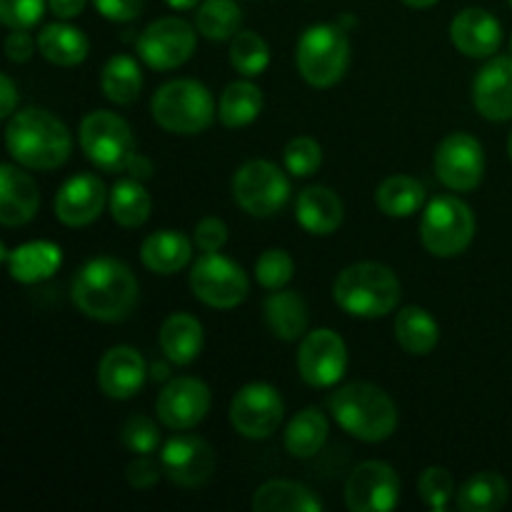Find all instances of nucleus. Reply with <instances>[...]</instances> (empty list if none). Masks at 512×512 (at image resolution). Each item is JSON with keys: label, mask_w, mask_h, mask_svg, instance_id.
<instances>
[{"label": "nucleus", "mask_w": 512, "mask_h": 512, "mask_svg": "<svg viewBox=\"0 0 512 512\" xmlns=\"http://www.w3.org/2000/svg\"><path fill=\"white\" fill-rule=\"evenodd\" d=\"M138 278L115 258H93L73 278V303L80 313L100 323H118L133 313L138 303Z\"/></svg>", "instance_id": "nucleus-1"}, {"label": "nucleus", "mask_w": 512, "mask_h": 512, "mask_svg": "<svg viewBox=\"0 0 512 512\" xmlns=\"http://www.w3.org/2000/svg\"><path fill=\"white\" fill-rule=\"evenodd\" d=\"M10 158L30 170H55L70 158L73 140L68 128L43 108H25L10 115L5 128Z\"/></svg>", "instance_id": "nucleus-2"}, {"label": "nucleus", "mask_w": 512, "mask_h": 512, "mask_svg": "<svg viewBox=\"0 0 512 512\" xmlns=\"http://www.w3.org/2000/svg\"><path fill=\"white\" fill-rule=\"evenodd\" d=\"M335 423L363 443L388 440L398 428V408L383 388L373 383H350L330 398Z\"/></svg>", "instance_id": "nucleus-3"}, {"label": "nucleus", "mask_w": 512, "mask_h": 512, "mask_svg": "<svg viewBox=\"0 0 512 512\" xmlns=\"http://www.w3.org/2000/svg\"><path fill=\"white\" fill-rule=\"evenodd\" d=\"M400 280L383 263H355L338 275L333 298L353 318H383L400 303Z\"/></svg>", "instance_id": "nucleus-4"}, {"label": "nucleus", "mask_w": 512, "mask_h": 512, "mask_svg": "<svg viewBox=\"0 0 512 512\" xmlns=\"http://www.w3.org/2000/svg\"><path fill=\"white\" fill-rule=\"evenodd\" d=\"M155 123L175 135H198L208 130L215 120V100L203 83L190 78L170 80L160 85L153 95Z\"/></svg>", "instance_id": "nucleus-5"}, {"label": "nucleus", "mask_w": 512, "mask_h": 512, "mask_svg": "<svg viewBox=\"0 0 512 512\" xmlns=\"http://www.w3.org/2000/svg\"><path fill=\"white\" fill-rule=\"evenodd\" d=\"M295 63L305 83L313 88H330L340 83L350 63V43L343 25H310L298 40Z\"/></svg>", "instance_id": "nucleus-6"}, {"label": "nucleus", "mask_w": 512, "mask_h": 512, "mask_svg": "<svg viewBox=\"0 0 512 512\" xmlns=\"http://www.w3.org/2000/svg\"><path fill=\"white\" fill-rule=\"evenodd\" d=\"M475 238V215L468 203L455 195H438L420 220V240L435 258H455Z\"/></svg>", "instance_id": "nucleus-7"}, {"label": "nucleus", "mask_w": 512, "mask_h": 512, "mask_svg": "<svg viewBox=\"0 0 512 512\" xmlns=\"http://www.w3.org/2000/svg\"><path fill=\"white\" fill-rule=\"evenodd\" d=\"M80 148L85 158L105 173L128 170L130 160L138 153L130 125L110 110H95L85 115L80 123Z\"/></svg>", "instance_id": "nucleus-8"}, {"label": "nucleus", "mask_w": 512, "mask_h": 512, "mask_svg": "<svg viewBox=\"0 0 512 512\" xmlns=\"http://www.w3.org/2000/svg\"><path fill=\"white\" fill-rule=\"evenodd\" d=\"M233 198L253 218H270L290 200V180L270 160H250L235 173Z\"/></svg>", "instance_id": "nucleus-9"}, {"label": "nucleus", "mask_w": 512, "mask_h": 512, "mask_svg": "<svg viewBox=\"0 0 512 512\" xmlns=\"http://www.w3.org/2000/svg\"><path fill=\"white\" fill-rule=\"evenodd\" d=\"M190 288L200 303L228 310L248 298L250 283L238 263L220 253H205L190 270Z\"/></svg>", "instance_id": "nucleus-10"}, {"label": "nucleus", "mask_w": 512, "mask_h": 512, "mask_svg": "<svg viewBox=\"0 0 512 512\" xmlns=\"http://www.w3.org/2000/svg\"><path fill=\"white\" fill-rule=\"evenodd\" d=\"M285 415L283 398L268 383H250L233 398L230 423L243 438L265 440L280 428Z\"/></svg>", "instance_id": "nucleus-11"}, {"label": "nucleus", "mask_w": 512, "mask_h": 512, "mask_svg": "<svg viewBox=\"0 0 512 512\" xmlns=\"http://www.w3.org/2000/svg\"><path fill=\"white\" fill-rule=\"evenodd\" d=\"M348 368V348L335 330L318 328L305 333L298 350L300 378L313 388H333Z\"/></svg>", "instance_id": "nucleus-12"}, {"label": "nucleus", "mask_w": 512, "mask_h": 512, "mask_svg": "<svg viewBox=\"0 0 512 512\" xmlns=\"http://www.w3.org/2000/svg\"><path fill=\"white\" fill-rule=\"evenodd\" d=\"M485 173V153L480 140L468 133H450L435 150V175L445 188L470 193Z\"/></svg>", "instance_id": "nucleus-13"}, {"label": "nucleus", "mask_w": 512, "mask_h": 512, "mask_svg": "<svg viewBox=\"0 0 512 512\" xmlns=\"http://www.w3.org/2000/svg\"><path fill=\"white\" fill-rule=\"evenodd\" d=\"M193 25L180 18H160L150 23L138 38V53L153 70H175L195 53Z\"/></svg>", "instance_id": "nucleus-14"}, {"label": "nucleus", "mask_w": 512, "mask_h": 512, "mask_svg": "<svg viewBox=\"0 0 512 512\" xmlns=\"http://www.w3.org/2000/svg\"><path fill=\"white\" fill-rule=\"evenodd\" d=\"M345 503L353 512H390L400 503V478L388 463L368 460L350 473Z\"/></svg>", "instance_id": "nucleus-15"}, {"label": "nucleus", "mask_w": 512, "mask_h": 512, "mask_svg": "<svg viewBox=\"0 0 512 512\" xmlns=\"http://www.w3.org/2000/svg\"><path fill=\"white\" fill-rule=\"evenodd\" d=\"M165 478L178 488H200L215 473V450L198 435H175L160 453Z\"/></svg>", "instance_id": "nucleus-16"}, {"label": "nucleus", "mask_w": 512, "mask_h": 512, "mask_svg": "<svg viewBox=\"0 0 512 512\" xmlns=\"http://www.w3.org/2000/svg\"><path fill=\"white\" fill-rule=\"evenodd\" d=\"M210 388L198 378H173L158 395V418L170 430H190L208 415Z\"/></svg>", "instance_id": "nucleus-17"}, {"label": "nucleus", "mask_w": 512, "mask_h": 512, "mask_svg": "<svg viewBox=\"0 0 512 512\" xmlns=\"http://www.w3.org/2000/svg\"><path fill=\"white\" fill-rule=\"evenodd\" d=\"M105 185L98 175L80 173L70 178L55 195V218L70 228H83L100 218L105 208Z\"/></svg>", "instance_id": "nucleus-18"}, {"label": "nucleus", "mask_w": 512, "mask_h": 512, "mask_svg": "<svg viewBox=\"0 0 512 512\" xmlns=\"http://www.w3.org/2000/svg\"><path fill=\"white\" fill-rule=\"evenodd\" d=\"M145 358L130 345H115L98 365V385L108 398L130 400L145 385Z\"/></svg>", "instance_id": "nucleus-19"}, {"label": "nucleus", "mask_w": 512, "mask_h": 512, "mask_svg": "<svg viewBox=\"0 0 512 512\" xmlns=\"http://www.w3.org/2000/svg\"><path fill=\"white\" fill-rule=\"evenodd\" d=\"M453 45L468 58H490L503 43V25L483 8L460 10L450 25Z\"/></svg>", "instance_id": "nucleus-20"}, {"label": "nucleus", "mask_w": 512, "mask_h": 512, "mask_svg": "<svg viewBox=\"0 0 512 512\" xmlns=\"http://www.w3.org/2000/svg\"><path fill=\"white\" fill-rule=\"evenodd\" d=\"M475 108L483 118L503 123L512 118V58H493L473 83Z\"/></svg>", "instance_id": "nucleus-21"}, {"label": "nucleus", "mask_w": 512, "mask_h": 512, "mask_svg": "<svg viewBox=\"0 0 512 512\" xmlns=\"http://www.w3.org/2000/svg\"><path fill=\"white\" fill-rule=\"evenodd\" d=\"M38 205L40 193L33 178L10 163L0 165V223L5 228L30 223L38 213Z\"/></svg>", "instance_id": "nucleus-22"}, {"label": "nucleus", "mask_w": 512, "mask_h": 512, "mask_svg": "<svg viewBox=\"0 0 512 512\" xmlns=\"http://www.w3.org/2000/svg\"><path fill=\"white\" fill-rule=\"evenodd\" d=\"M3 260L8 265L13 280L23 285L40 283L53 278L55 270L63 263V250L50 240H33V243L18 245L15 250L3 248Z\"/></svg>", "instance_id": "nucleus-23"}, {"label": "nucleus", "mask_w": 512, "mask_h": 512, "mask_svg": "<svg viewBox=\"0 0 512 512\" xmlns=\"http://www.w3.org/2000/svg\"><path fill=\"white\" fill-rule=\"evenodd\" d=\"M295 218L310 235H330L343 223V200L325 185H310L300 190Z\"/></svg>", "instance_id": "nucleus-24"}, {"label": "nucleus", "mask_w": 512, "mask_h": 512, "mask_svg": "<svg viewBox=\"0 0 512 512\" xmlns=\"http://www.w3.org/2000/svg\"><path fill=\"white\" fill-rule=\"evenodd\" d=\"M140 258H143L145 268L153 273L175 275L193 258V243L178 230H158L145 238Z\"/></svg>", "instance_id": "nucleus-25"}, {"label": "nucleus", "mask_w": 512, "mask_h": 512, "mask_svg": "<svg viewBox=\"0 0 512 512\" xmlns=\"http://www.w3.org/2000/svg\"><path fill=\"white\" fill-rule=\"evenodd\" d=\"M263 310L270 333H273L275 338L285 340V343L298 340L300 335H305V330H308V305H305V300L300 298L298 293H293V290H273V293L268 295V300H265Z\"/></svg>", "instance_id": "nucleus-26"}, {"label": "nucleus", "mask_w": 512, "mask_h": 512, "mask_svg": "<svg viewBox=\"0 0 512 512\" xmlns=\"http://www.w3.org/2000/svg\"><path fill=\"white\" fill-rule=\"evenodd\" d=\"M323 500L293 480H268L253 495L255 512H320Z\"/></svg>", "instance_id": "nucleus-27"}, {"label": "nucleus", "mask_w": 512, "mask_h": 512, "mask_svg": "<svg viewBox=\"0 0 512 512\" xmlns=\"http://www.w3.org/2000/svg\"><path fill=\"white\" fill-rule=\"evenodd\" d=\"M160 350L175 365H190L203 350V325L188 313H173L160 328Z\"/></svg>", "instance_id": "nucleus-28"}, {"label": "nucleus", "mask_w": 512, "mask_h": 512, "mask_svg": "<svg viewBox=\"0 0 512 512\" xmlns=\"http://www.w3.org/2000/svg\"><path fill=\"white\" fill-rule=\"evenodd\" d=\"M395 338L410 355H428L440 340V325L433 315L418 305H408L395 315Z\"/></svg>", "instance_id": "nucleus-29"}, {"label": "nucleus", "mask_w": 512, "mask_h": 512, "mask_svg": "<svg viewBox=\"0 0 512 512\" xmlns=\"http://www.w3.org/2000/svg\"><path fill=\"white\" fill-rule=\"evenodd\" d=\"M38 48L45 60L70 68V65H78L88 58L90 43L83 30L73 28L68 23H50L40 30Z\"/></svg>", "instance_id": "nucleus-30"}, {"label": "nucleus", "mask_w": 512, "mask_h": 512, "mask_svg": "<svg viewBox=\"0 0 512 512\" xmlns=\"http://www.w3.org/2000/svg\"><path fill=\"white\" fill-rule=\"evenodd\" d=\"M328 418L318 408H305L285 428V448L293 458H313L328 440Z\"/></svg>", "instance_id": "nucleus-31"}, {"label": "nucleus", "mask_w": 512, "mask_h": 512, "mask_svg": "<svg viewBox=\"0 0 512 512\" xmlns=\"http://www.w3.org/2000/svg\"><path fill=\"white\" fill-rule=\"evenodd\" d=\"M425 200V188L410 175H390L375 190V203L390 218H408L418 213Z\"/></svg>", "instance_id": "nucleus-32"}, {"label": "nucleus", "mask_w": 512, "mask_h": 512, "mask_svg": "<svg viewBox=\"0 0 512 512\" xmlns=\"http://www.w3.org/2000/svg\"><path fill=\"white\" fill-rule=\"evenodd\" d=\"M263 110V90L250 80H235L220 95V123L225 128H243L250 125Z\"/></svg>", "instance_id": "nucleus-33"}, {"label": "nucleus", "mask_w": 512, "mask_h": 512, "mask_svg": "<svg viewBox=\"0 0 512 512\" xmlns=\"http://www.w3.org/2000/svg\"><path fill=\"white\" fill-rule=\"evenodd\" d=\"M508 483L498 473H478L465 480L458 493V508L463 512H495L508 503Z\"/></svg>", "instance_id": "nucleus-34"}, {"label": "nucleus", "mask_w": 512, "mask_h": 512, "mask_svg": "<svg viewBox=\"0 0 512 512\" xmlns=\"http://www.w3.org/2000/svg\"><path fill=\"white\" fill-rule=\"evenodd\" d=\"M100 85H103L105 98L118 105H130L138 100L140 90H143V75L130 55H113L105 63Z\"/></svg>", "instance_id": "nucleus-35"}, {"label": "nucleus", "mask_w": 512, "mask_h": 512, "mask_svg": "<svg viewBox=\"0 0 512 512\" xmlns=\"http://www.w3.org/2000/svg\"><path fill=\"white\" fill-rule=\"evenodd\" d=\"M150 200L148 190L138 180H120L110 190V215L123 228H138L150 218Z\"/></svg>", "instance_id": "nucleus-36"}, {"label": "nucleus", "mask_w": 512, "mask_h": 512, "mask_svg": "<svg viewBox=\"0 0 512 512\" xmlns=\"http://www.w3.org/2000/svg\"><path fill=\"white\" fill-rule=\"evenodd\" d=\"M243 23V10L235 0H203L195 13V28L208 40L235 38Z\"/></svg>", "instance_id": "nucleus-37"}, {"label": "nucleus", "mask_w": 512, "mask_h": 512, "mask_svg": "<svg viewBox=\"0 0 512 512\" xmlns=\"http://www.w3.org/2000/svg\"><path fill=\"white\" fill-rule=\"evenodd\" d=\"M230 63L245 78H255L270 65V48L253 30H240L230 43Z\"/></svg>", "instance_id": "nucleus-38"}, {"label": "nucleus", "mask_w": 512, "mask_h": 512, "mask_svg": "<svg viewBox=\"0 0 512 512\" xmlns=\"http://www.w3.org/2000/svg\"><path fill=\"white\" fill-rule=\"evenodd\" d=\"M418 493L430 510L443 512L450 505L455 493L453 475L445 468H440V465H430V468H425L423 473H420Z\"/></svg>", "instance_id": "nucleus-39"}, {"label": "nucleus", "mask_w": 512, "mask_h": 512, "mask_svg": "<svg viewBox=\"0 0 512 512\" xmlns=\"http://www.w3.org/2000/svg\"><path fill=\"white\" fill-rule=\"evenodd\" d=\"M283 160L288 173H293L295 178H308L323 163V148H320L318 140L300 135V138H293L285 145Z\"/></svg>", "instance_id": "nucleus-40"}, {"label": "nucleus", "mask_w": 512, "mask_h": 512, "mask_svg": "<svg viewBox=\"0 0 512 512\" xmlns=\"http://www.w3.org/2000/svg\"><path fill=\"white\" fill-rule=\"evenodd\" d=\"M293 273H295L293 258H290L285 250H278V248L265 250V253L258 258V263H255V278H258V283L268 290L285 288V285L293 280Z\"/></svg>", "instance_id": "nucleus-41"}, {"label": "nucleus", "mask_w": 512, "mask_h": 512, "mask_svg": "<svg viewBox=\"0 0 512 512\" xmlns=\"http://www.w3.org/2000/svg\"><path fill=\"white\" fill-rule=\"evenodd\" d=\"M120 440H123V445L130 453L150 455L160 445L158 425L150 418H145V415H130L123 423V428H120Z\"/></svg>", "instance_id": "nucleus-42"}, {"label": "nucleus", "mask_w": 512, "mask_h": 512, "mask_svg": "<svg viewBox=\"0 0 512 512\" xmlns=\"http://www.w3.org/2000/svg\"><path fill=\"white\" fill-rule=\"evenodd\" d=\"M45 13V0H0V20L10 30H28Z\"/></svg>", "instance_id": "nucleus-43"}, {"label": "nucleus", "mask_w": 512, "mask_h": 512, "mask_svg": "<svg viewBox=\"0 0 512 512\" xmlns=\"http://www.w3.org/2000/svg\"><path fill=\"white\" fill-rule=\"evenodd\" d=\"M160 475H165L163 465L150 460V455H135L128 468H125V478H128L130 488L135 490L153 488L160 480Z\"/></svg>", "instance_id": "nucleus-44"}, {"label": "nucleus", "mask_w": 512, "mask_h": 512, "mask_svg": "<svg viewBox=\"0 0 512 512\" xmlns=\"http://www.w3.org/2000/svg\"><path fill=\"white\" fill-rule=\"evenodd\" d=\"M193 238L203 253H220L228 243V225L220 218H205L195 225Z\"/></svg>", "instance_id": "nucleus-45"}, {"label": "nucleus", "mask_w": 512, "mask_h": 512, "mask_svg": "<svg viewBox=\"0 0 512 512\" xmlns=\"http://www.w3.org/2000/svg\"><path fill=\"white\" fill-rule=\"evenodd\" d=\"M93 5L113 23H130L143 13V0H93Z\"/></svg>", "instance_id": "nucleus-46"}, {"label": "nucleus", "mask_w": 512, "mask_h": 512, "mask_svg": "<svg viewBox=\"0 0 512 512\" xmlns=\"http://www.w3.org/2000/svg\"><path fill=\"white\" fill-rule=\"evenodd\" d=\"M5 55H8L13 63H25V60L33 58V38H30L25 30H13V33L5 38Z\"/></svg>", "instance_id": "nucleus-47"}, {"label": "nucleus", "mask_w": 512, "mask_h": 512, "mask_svg": "<svg viewBox=\"0 0 512 512\" xmlns=\"http://www.w3.org/2000/svg\"><path fill=\"white\" fill-rule=\"evenodd\" d=\"M0 98H3V105H0V118H10L15 113V103H18V90H15L13 80L8 75H0Z\"/></svg>", "instance_id": "nucleus-48"}, {"label": "nucleus", "mask_w": 512, "mask_h": 512, "mask_svg": "<svg viewBox=\"0 0 512 512\" xmlns=\"http://www.w3.org/2000/svg\"><path fill=\"white\" fill-rule=\"evenodd\" d=\"M48 5L58 18H75L83 13L85 0H48Z\"/></svg>", "instance_id": "nucleus-49"}, {"label": "nucleus", "mask_w": 512, "mask_h": 512, "mask_svg": "<svg viewBox=\"0 0 512 512\" xmlns=\"http://www.w3.org/2000/svg\"><path fill=\"white\" fill-rule=\"evenodd\" d=\"M128 173L133 175V178L145 180V178H150V175H153V163H150L145 155L135 153L133 160H130V165H128Z\"/></svg>", "instance_id": "nucleus-50"}, {"label": "nucleus", "mask_w": 512, "mask_h": 512, "mask_svg": "<svg viewBox=\"0 0 512 512\" xmlns=\"http://www.w3.org/2000/svg\"><path fill=\"white\" fill-rule=\"evenodd\" d=\"M165 3H168L170 8H175V10H190V8H195V5H198V0H165Z\"/></svg>", "instance_id": "nucleus-51"}, {"label": "nucleus", "mask_w": 512, "mask_h": 512, "mask_svg": "<svg viewBox=\"0 0 512 512\" xmlns=\"http://www.w3.org/2000/svg\"><path fill=\"white\" fill-rule=\"evenodd\" d=\"M405 5H410V8H433L438 0H403Z\"/></svg>", "instance_id": "nucleus-52"}, {"label": "nucleus", "mask_w": 512, "mask_h": 512, "mask_svg": "<svg viewBox=\"0 0 512 512\" xmlns=\"http://www.w3.org/2000/svg\"><path fill=\"white\" fill-rule=\"evenodd\" d=\"M153 378L155 380L168 378V368H165V365H153Z\"/></svg>", "instance_id": "nucleus-53"}, {"label": "nucleus", "mask_w": 512, "mask_h": 512, "mask_svg": "<svg viewBox=\"0 0 512 512\" xmlns=\"http://www.w3.org/2000/svg\"><path fill=\"white\" fill-rule=\"evenodd\" d=\"M508 153H510V160H512V133H510V138H508Z\"/></svg>", "instance_id": "nucleus-54"}, {"label": "nucleus", "mask_w": 512, "mask_h": 512, "mask_svg": "<svg viewBox=\"0 0 512 512\" xmlns=\"http://www.w3.org/2000/svg\"><path fill=\"white\" fill-rule=\"evenodd\" d=\"M510 50H512V40H510Z\"/></svg>", "instance_id": "nucleus-55"}, {"label": "nucleus", "mask_w": 512, "mask_h": 512, "mask_svg": "<svg viewBox=\"0 0 512 512\" xmlns=\"http://www.w3.org/2000/svg\"><path fill=\"white\" fill-rule=\"evenodd\" d=\"M510 5H512V0H510Z\"/></svg>", "instance_id": "nucleus-56"}]
</instances>
